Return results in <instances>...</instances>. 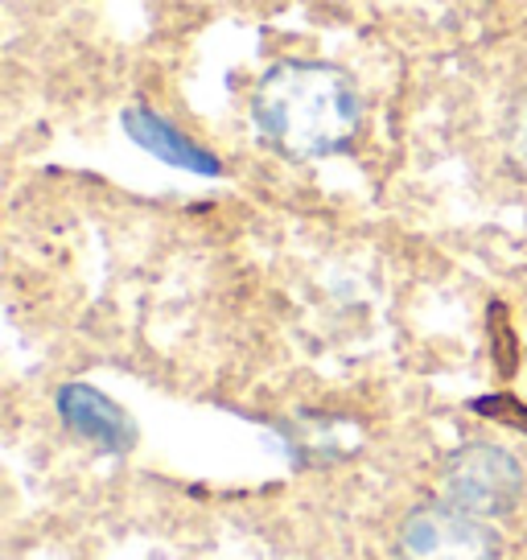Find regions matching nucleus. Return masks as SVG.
Segmentation results:
<instances>
[{
  "label": "nucleus",
  "mask_w": 527,
  "mask_h": 560,
  "mask_svg": "<svg viewBox=\"0 0 527 560\" xmlns=\"http://www.w3.org/2000/svg\"><path fill=\"white\" fill-rule=\"evenodd\" d=\"M54 408L74 438L95 445L99 454H128L137 445V424L120 404L91 384H62L54 396Z\"/></svg>",
  "instance_id": "20e7f679"
},
{
  "label": "nucleus",
  "mask_w": 527,
  "mask_h": 560,
  "mask_svg": "<svg viewBox=\"0 0 527 560\" xmlns=\"http://www.w3.org/2000/svg\"><path fill=\"white\" fill-rule=\"evenodd\" d=\"M441 494L478 520H503L524 499V466L494 441H466L441 466Z\"/></svg>",
  "instance_id": "f03ea898"
},
{
  "label": "nucleus",
  "mask_w": 527,
  "mask_h": 560,
  "mask_svg": "<svg viewBox=\"0 0 527 560\" xmlns=\"http://www.w3.org/2000/svg\"><path fill=\"white\" fill-rule=\"evenodd\" d=\"M507 149L515 170L527 177V95L515 104V116H511V132H507Z\"/></svg>",
  "instance_id": "423d86ee"
},
{
  "label": "nucleus",
  "mask_w": 527,
  "mask_h": 560,
  "mask_svg": "<svg viewBox=\"0 0 527 560\" xmlns=\"http://www.w3.org/2000/svg\"><path fill=\"white\" fill-rule=\"evenodd\" d=\"M260 137L293 161H314L342 153L359 132L363 100L347 70L330 62H277L260 79L256 100Z\"/></svg>",
  "instance_id": "f257e3e1"
},
{
  "label": "nucleus",
  "mask_w": 527,
  "mask_h": 560,
  "mask_svg": "<svg viewBox=\"0 0 527 560\" xmlns=\"http://www.w3.org/2000/svg\"><path fill=\"white\" fill-rule=\"evenodd\" d=\"M396 560H503V540L487 520L454 503L408 511L396 536Z\"/></svg>",
  "instance_id": "7ed1b4c3"
},
{
  "label": "nucleus",
  "mask_w": 527,
  "mask_h": 560,
  "mask_svg": "<svg viewBox=\"0 0 527 560\" xmlns=\"http://www.w3.org/2000/svg\"><path fill=\"white\" fill-rule=\"evenodd\" d=\"M120 120H124V132L137 140L144 153H153V158L165 161V165L186 170V174H202V177L223 174V161L214 158L211 149H202V144L186 137L181 128H174L169 120H161L153 107L132 104Z\"/></svg>",
  "instance_id": "39448f33"
}]
</instances>
